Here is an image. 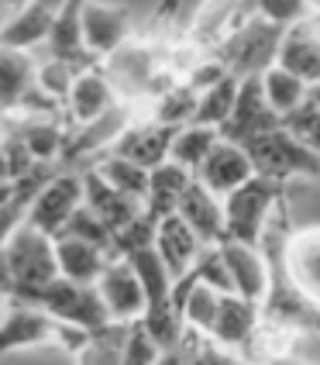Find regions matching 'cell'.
Masks as SVG:
<instances>
[{
	"mask_svg": "<svg viewBox=\"0 0 320 365\" xmlns=\"http://www.w3.org/2000/svg\"><path fill=\"white\" fill-rule=\"evenodd\" d=\"M220 138L241 145L259 176H269L276 182L303 180V176H320V152L310 142L289 128L286 118H279L262 93V73L244 76L238 90V101L231 118L217 128Z\"/></svg>",
	"mask_w": 320,
	"mask_h": 365,
	"instance_id": "6da1fadb",
	"label": "cell"
},
{
	"mask_svg": "<svg viewBox=\"0 0 320 365\" xmlns=\"http://www.w3.org/2000/svg\"><path fill=\"white\" fill-rule=\"evenodd\" d=\"M286 203V182H276L269 176H252L224 197V238L244 245H262L269 224Z\"/></svg>",
	"mask_w": 320,
	"mask_h": 365,
	"instance_id": "7a4b0ae2",
	"label": "cell"
},
{
	"mask_svg": "<svg viewBox=\"0 0 320 365\" xmlns=\"http://www.w3.org/2000/svg\"><path fill=\"white\" fill-rule=\"evenodd\" d=\"M7 269H11V300L31 304L52 279H59V259H56V238L31 224H21L4 245Z\"/></svg>",
	"mask_w": 320,
	"mask_h": 365,
	"instance_id": "3957f363",
	"label": "cell"
},
{
	"mask_svg": "<svg viewBox=\"0 0 320 365\" xmlns=\"http://www.w3.org/2000/svg\"><path fill=\"white\" fill-rule=\"evenodd\" d=\"M90 331L73 324L56 321L48 310H41L38 304H14L7 310H0V355L4 351H18V348H35V345H59L69 355H76L86 345Z\"/></svg>",
	"mask_w": 320,
	"mask_h": 365,
	"instance_id": "277c9868",
	"label": "cell"
},
{
	"mask_svg": "<svg viewBox=\"0 0 320 365\" xmlns=\"http://www.w3.org/2000/svg\"><path fill=\"white\" fill-rule=\"evenodd\" d=\"M31 304L48 310L62 324L83 327V331H100V327L114 324L110 314H107V307H103V297H100V289H97V283H73V279L59 276V279H52V283L45 286Z\"/></svg>",
	"mask_w": 320,
	"mask_h": 365,
	"instance_id": "5b68a950",
	"label": "cell"
},
{
	"mask_svg": "<svg viewBox=\"0 0 320 365\" xmlns=\"http://www.w3.org/2000/svg\"><path fill=\"white\" fill-rule=\"evenodd\" d=\"M86 200V186H83V173H73V169H56L45 186L35 193L31 200V210H28V224L38 227L45 235H59L62 227L69 224V217L76 214Z\"/></svg>",
	"mask_w": 320,
	"mask_h": 365,
	"instance_id": "8992f818",
	"label": "cell"
},
{
	"mask_svg": "<svg viewBox=\"0 0 320 365\" xmlns=\"http://www.w3.org/2000/svg\"><path fill=\"white\" fill-rule=\"evenodd\" d=\"M279 259L289 283L320 307V224H310L300 231H289V221L282 224Z\"/></svg>",
	"mask_w": 320,
	"mask_h": 365,
	"instance_id": "52a82bcc",
	"label": "cell"
},
{
	"mask_svg": "<svg viewBox=\"0 0 320 365\" xmlns=\"http://www.w3.org/2000/svg\"><path fill=\"white\" fill-rule=\"evenodd\" d=\"M128 31H131V11L128 7L107 4V0H90L83 7L80 38H83V48L97 62L114 56L120 45H124Z\"/></svg>",
	"mask_w": 320,
	"mask_h": 365,
	"instance_id": "ba28073f",
	"label": "cell"
},
{
	"mask_svg": "<svg viewBox=\"0 0 320 365\" xmlns=\"http://www.w3.org/2000/svg\"><path fill=\"white\" fill-rule=\"evenodd\" d=\"M182 124H165V121H152L148 124H128V131L120 135L110 155H120L128 163L141 165V169H159L162 163H169V152H172V142L180 135Z\"/></svg>",
	"mask_w": 320,
	"mask_h": 365,
	"instance_id": "9c48e42d",
	"label": "cell"
},
{
	"mask_svg": "<svg viewBox=\"0 0 320 365\" xmlns=\"http://www.w3.org/2000/svg\"><path fill=\"white\" fill-rule=\"evenodd\" d=\"M97 289H100L110 321L128 324V321H138L145 314V289H141L138 272H135V265L128 259H110V265L97 279Z\"/></svg>",
	"mask_w": 320,
	"mask_h": 365,
	"instance_id": "30bf717a",
	"label": "cell"
},
{
	"mask_svg": "<svg viewBox=\"0 0 320 365\" xmlns=\"http://www.w3.org/2000/svg\"><path fill=\"white\" fill-rule=\"evenodd\" d=\"M62 4L66 0H24L18 7V14H11L0 24V45L31 52L38 41H48Z\"/></svg>",
	"mask_w": 320,
	"mask_h": 365,
	"instance_id": "8fae6325",
	"label": "cell"
},
{
	"mask_svg": "<svg viewBox=\"0 0 320 365\" xmlns=\"http://www.w3.org/2000/svg\"><path fill=\"white\" fill-rule=\"evenodd\" d=\"M252 176H255V165L248 159V152H244L241 145L227 142V138H220V142L210 148L207 163L197 169V180H200L210 193H217L220 200H224L231 190H238L241 182H248Z\"/></svg>",
	"mask_w": 320,
	"mask_h": 365,
	"instance_id": "7c38bea8",
	"label": "cell"
},
{
	"mask_svg": "<svg viewBox=\"0 0 320 365\" xmlns=\"http://www.w3.org/2000/svg\"><path fill=\"white\" fill-rule=\"evenodd\" d=\"M217 245H220L224 262H227V272H231L234 293H241L244 300L262 304L265 286H269V259H265V248H262V245L231 242V238H224V242H217Z\"/></svg>",
	"mask_w": 320,
	"mask_h": 365,
	"instance_id": "4fadbf2b",
	"label": "cell"
},
{
	"mask_svg": "<svg viewBox=\"0 0 320 365\" xmlns=\"http://www.w3.org/2000/svg\"><path fill=\"white\" fill-rule=\"evenodd\" d=\"M259 321H262V307L255 300H244L241 293H220L217 321L210 327V334H203V338L231 348V351H238V348L244 351Z\"/></svg>",
	"mask_w": 320,
	"mask_h": 365,
	"instance_id": "5bb4252c",
	"label": "cell"
},
{
	"mask_svg": "<svg viewBox=\"0 0 320 365\" xmlns=\"http://www.w3.org/2000/svg\"><path fill=\"white\" fill-rule=\"evenodd\" d=\"M200 248H203L200 235L182 221L180 214L162 217L159 227H155V252H159V259L165 262L172 279H180V276L190 272V265L197 262Z\"/></svg>",
	"mask_w": 320,
	"mask_h": 365,
	"instance_id": "9a60e30c",
	"label": "cell"
},
{
	"mask_svg": "<svg viewBox=\"0 0 320 365\" xmlns=\"http://www.w3.org/2000/svg\"><path fill=\"white\" fill-rule=\"evenodd\" d=\"M83 186H86V207L107 224V231L110 235H118L120 227H128V224L138 217L141 210H145V203L135 200V197H128V193H120L114 190L110 182H103L93 169H86L83 173Z\"/></svg>",
	"mask_w": 320,
	"mask_h": 365,
	"instance_id": "2e32d148",
	"label": "cell"
},
{
	"mask_svg": "<svg viewBox=\"0 0 320 365\" xmlns=\"http://www.w3.org/2000/svg\"><path fill=\"white\" fill-rule=\"evenodd\" d=\"M176 214L200 235L203 245L224 242V200H220L217 193H210L200 180H193L186 186Z\"/></svg>",
	"mask_w": 320,
	"mask_h": 365,
	"instance_id": "e0dca14e",
	"label": "cell"
},
{
	"mask_svg": "<svg viewBox=\"0 0 320 365\" xmlns=\"http://www.w3.org/2000/svg\"><path fill=\"white\" fill-rule=\"evenodd\" d=\"M90 0H66L59 11V18H56V28H52V35H48V59H62L69 62V66H76V69H93L97 59L83 48V38H80V21H83V7H86Z\"/></svg>",
	"mask_w": 320,
	"mask_h": 365,
	"instance_id": "ac0fdd59",
	"label": "cell"
},
{
	"mask_svg": "<svg viewBox=\"0 0 320 365\" xmlns=\"http://www.w3.org/2000/svg\"><path fill=\"white\" fill-rule=\"evenodd\" d=\"M66 107H69V118L76 124H90L97 118H103L110 107H118V97H114L110 80L93 66V69H83L76 76L69 97H66Z\"/></svg>",
	"mask_w": 320,
	"mask_h": 365,
	"instance_id": "d6986e66",
	"label": "cell"
},
{
	"mask_svg": "<svg viewBox=\"0 0 320 365\" xmlns=\"http://www.w3.org/2000/svg\"><path fill=\"white\" fill-rule=\"evenodd\" d=\"M56 259H59V276L73 283H97L114 255L103 252L100 245H90L73 235H56Z\"/></svg>",
	"mask_w": 320,
	"mask_h": 365,
	"instance_id": "ffe728a7",
	"label": "cell"
},
{
	"mask_svg": "<svg viewBox=\"0 0 320 365\" xmlns=\"http://www.w3.org/2000/svg\"><path fill=\"white\" fill-rule=\"evenodd\" d=\"M193 180H197V176H193L190 169L176 165L172 159L162 163L159 169H152V173H148V193H145V214H152L155 221L176 214L182 193H186V186Z\"/></svg>",
	"mask_w": 320,
	"mask_h": 365,
	"instance_id": "44dd1931",
	"label": "cell"
},
{
	"mask_svg": "<svg viewBox=\"0 0 320 365\" xmlns=\"http://www.w3.org/2000/svg\"><path fill=\"white\" fill-rule=\"evenodd\" d=\"M35 62L24 48L0 45V110H18L24 93L35 86Z\"/></svg>",
	"mask_w": 320,
	"mask_h": 365,
	"instance_id": "7402d4cb",
	"label": "cell"
},
{
	"mask_svg": "<svg viewBox=\"0 0 320 365\" xmlns=\"http://www.w3.org/2000/svg\"><path fill=\"white\" fill-rule=\"evenodd\" d=\"M262 93H265V103H269L279 118H293L303 107V101H306V83H303L296 73H289V69H282V66L272 62V66L262 73Z\"/></svg>",
	"mask_w": 320,
	"mask_h": 365,
	"instance_id": "603a6c76",
	"label": "cell"
},
{
	"mask_svg": "<svg viewBox=\"0 0 320 365\" xmlns=\"http://www.w3.org/2000/svg\"><path fill=\"white\" fill-rule=\"evenodd\" d=\"M238 73H227L220 76L217 83H210L207 90H200V101H197V118L193 124H207V128H220V124L231 118L234 110V101H238V90H241Z\"/></svg>",
	"mask_w": 320,
	"mask_h": 365,
	"instance_id": "cb8c5ba5",
	"label": "cell"
},
{
	"mask_svg": "<svg viewBox=\"0 0 320 365\" xmlns=\"http://www.w3.org/2000/svg\"><path fill=\"white\" fill-rule=\"evenodd\" d=\"M220 142V131L217 128H207V124H182L180 135H176V142H172V152H169V159L182 169H190L193 176H197V169L207 163V155H210V148Z\"/></svg>",
	"mask_w": 320,
	"mask_h": 365,
	"instance_id": "d4e9b609",
	"label": "cell"
},
{
	"mask_svg": "<svg viewBox=\"0 0 320 365\" xmlns=\"http://www.w3.org/2000/svg\"><path fill=\"white\" fill-rule=\"evenodd\" d=\"M93 173H97L103 182H110L114 190H120V193H128V197H135V200L145 203V193H148V169H141V165L107 152L100 163L93 165Z\"/></svg>",
	"mask_w": 320,
	"mask_h": 365,
	"instance_id": "484cf974",
	"label": "cell"
},
{
	"mask_svg": "<svg viewBox=\"0 0 320 365\" xmlns=\"http://www.w3.org/2000/svg\"><path fill=\"white\" fill-rule=\"evenodd\" d=\"M241 11H255V18H265L282 31H293L306 21H314L310 0H241Z\"/></svg>",
	"mask_w": 320,
	"mask_h": 365,
	"instance_id": "4316f807",
	"label": "cell"
},
{
	"mask_svg": "<svg viewBox=\"0 0 320 365\" xmlns=\"http://www.w3.org/2000/svg\"><path fill=\"white\" fill-rule=\"evenodd\" d=\"M124 331L128 324H114L100 327V331H90L86 345L76 351L80 365H120V351H124Z\"/></svg>",
	"mask_w": 320,
	"mask_h": 365,
	"instance_id": "83f0119b",
	"label": "cell"
},
{
	"mask_svg": "<svg viewBox=\"0 0 320 365\" xmlns=\"http://www.w3.org/2000/svg\"><path fill=\"white\" fill-rule=\"evenodd\" d=\"M18 138L35 155V163H41V165H48V159L62 155V148H66V131L56 121H31Z\"/></svg>",
	"mask_w": 320,
	"mask_h": 365,
	"instance_id": "f1b7e54d",
	"label": "cell"
},
{
	"mask_svg": "<svg viewBox=\"0 0 320 365\" xmlns=\"http://www.w3.org/2000/svg\"><path fill=\"white\" fill-rule=\"evenodd\" d=\"M165 355V348L148 334V327L138 321H128L124 331V351H120V365H159V359Z\"/></svg>",
	"mask_w": 320,
	"mask_h": 365,
	"instance_id": "f546056e",
	"label": "cell"
},
{
	"mask_svg": "<svg viewBox=\"0 0 320 365\" xmlns=\"http://www.w3.org/2000/svg\"><path fill=\"white\" fill-rule=\"evenodd\" d=\"M190 272H193L203 286L217 289V293H234L227 262H224V255H220V245H203L200 255H197V262L190 265Z\"/></svg>",
	"mask_w": 320,
	"mask_h": 365,
	"instance_id": "4dcf8cb0",
	"label": "cell"
},
{
	"mask_svg": "<svg viewBox=\"0 0 320 365\" xmlns=\"http://www.w3.org/2000/svg\"><path fill=\"white\" fill-rule=\"evenodd\" d=\"M197 101H200V93H197L190 83H180V86H172V90L162 97L159 110H155V121L193 124V118H197Z\"/></svg>",
	"mask_w": 320,
	"mask_h": 365,
	"instance_id": "1f68e13d",
	"label": "cell"
},
{
	"mask_svg": "<svg viewBox=\"0 0 320 365\" xmlns=\"http://www.w3.org/2000/svg\"><path fill=\"white\" fill-rule=\"evenodd\" d=\"M59 235H73V238H83V242H90V245H100L103 252H110V255H114V235L107 231V224H103L100 217L86 207V203H83L73 217H69V224L62 227Z\"/></svg>",
	"mask_w": 320,
	"mask_h": 365,
	"instance_id": "d6a6232c",
	"label": "cell"
},
{
	"mask_svg": "<svg viewBox=\"0 0 320 365\" xmlns=\"http://www.w3.org/2000/svg\"><path fill=\"white\" fill-rule=\"evenodd\" d=\"M186 351H190V365H255V362H248L244 355L217 345L210 338H203L197 331L186 334Z\"/></svg>",
	"mask_w": 320,
	"mask_h": 365,
	"instance_id": "836d02e7",
	"label": "cell"
},
{
	"mask_svg": "<svg viewBox=\"0 0 320 365\" xmlns=\"http://www.w3.org/2000/svg\"><path fill=\"white\" fill-rule=\"evenodd\" d=\"M76 76H80V69H76V66H69V62H62V59H48L45 66H38L35 83H38V90H45L48 97L66 101V97H69V90H73V83H76Z\"/></svg>",
	"mask_w": 320,
	"mask_h": 365,
	"instance_id": "e575fe53",
	"label": "cell"
},
{
	"mask_svg": "<svg viewBox=\"0 0 320 365\" xmlns=\"http://www.w3.org/2000/svg\"><path fill=\"white\" fill-rule=\"evenodd\" d=\"M300 114L320 118V80H317V83H306V101H303Z\"/></svg>",
	"mask_w": 320,
	"mask_h": 365,
	"instance_id": "d590c367",
	"label": "cell"
},
{
	"mask_svg": "<svg viewBox=\"0 0 320 365\" xmlns=\"http://www.w3.org/2000/svg\"><path fill=\"white\" fill-rule=\"evenodd\" d=\"M180 4L182 0H159V4H155V21H169L180 11Z\"/></svg>",
	"mask_w": 320,
	"mask_h": 365,
	"instance_id": "8d00e7d4",
	"label": "cell"
},
{
	"mask_svg": "<svg viewBox=\"0 0 320 365\" xmlns=\"http://www.w3.org/2000/svg\"><path fill=\"white\" fill-rule=\"evenodd\" d=\"M24 186V180H14V182H0V207H7V203L18 197V190Z\"/></svg>",
	"mask_w": 320,
	"mask_h": 365,
	"instance_id": "74e56055",
	"label": "cell"
},
{
	"mask_svg": "<svg viewBox=\"0 0 320 365\" xmlns=\"http://www.w3.org/2000/svg\"><path fill=\"white\" fill-rule=\"evenodd\" d=\"M0 289L11 297V269H7V252H4V245H0Z\"/></svg>",
	"mask_w": 320,
	"mask_h": 365,
	"instance_id": "f35d334b",
	"label": "cell"
},
{
	"mask_svg": "<svg viewBox=\"0 0 320 365\" xmlns=\"http://www.w3.org/2000/svg\"><path fill=\"white\" fill-rule=\"evenodd\" d=\"M24 4V0H0V11H4V18H0V24L11 18V14H18V7Z\"/></svg>",
	"mask_w": 320,
	"mask_h": 365,
	"instance_id": "ab89813d",
	"label": "cell"
},
{
	"mask_svg": "<svg viewBox=\"0 0 320 365\" xmlns=\"http://www.w3.org/2000/svg\"><path fill=\"white\" fill-rule=\"evenodd\" d=\"M269 365H310V362H300V359H293V355H282V359H276V362Z\"/></svg>",
	"mask_w": 320,
	"mask_h": 365,
	"instance_id": "60d3db41",
	"label": "cell"
},
{
	"mask_svg": "<svg viewBox=\"0 0 320 365\" xmlns=\"http://www.w3.org/2000/svg\"><path fill=\"white\" fill-rule=\"evenodd\" d=\"M4 300H7V293H4V289H0V307H4Z\"/></svg>",
	"mask_w": 320,
	"mask_h": 365,
	"instance_id": "b9f144b4",
	"label": "cell"
},
{
	"mask_svg": "<svg viewBox=\"0 0 320 365\" xmlns=\"http://www.w3.org/2000/svg\"><path fill=\"white\" fill-rule=\"evenodd\" d=\"M186 365H190V351H186Z\"/></svg>",
	"mask_w": 320,
	"mask_h": 365,
	"instance_id": "7bdbcfd3",
	"label": "cell"
}]
</instances>
